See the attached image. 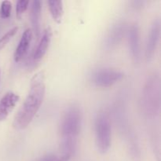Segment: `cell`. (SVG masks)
I'll return each mask as SVG.
<instances>
[{
	"mask_svg": "<svg viewBox=\"0 0 161 161\" xmlns=\"http://www.w3.org/2000/svg\"><path fill=\"white\" fill-rule=\"evenodd\" d=\"M45 92L44 73L38 72L31 79L28 95L14 118L13 126L16 130H24L29 125L42 105Z\"/></svg>",
	"mask_w": 161,
	"mask_h": 161,
	"instance_id": "6da1fadb",
	"label": "cell"
},
{
	"mask_svg": "<svg viewBox=\"0 0 161 161\" xmlns=\"http://www.w3.org/2000/svg\"><path fill=\"white\" fill-rule=\"evenodd\" d=\"M82 124V113L78 106L69 107L63 115L60 124L61 133V154L70 160L76 151L77 137Z\"/></svg>",
	"mask_w": 161,
	"mask_h": 161,
	"instance_id": "7a4b0ae2",
	"label": "cell"
},
{
	"mask_svg": "<svg viewBox=\"0 0 161 161\" xmlns=\"http://www.w3.org/2000/svg\"><path fill=\"white\" fill-rule=\"evenodd\" d=\"M142 108L148 117H156L160 110V79L156 72L148 77L142 94Z\"/></svg>",
	"mask_w": 161,
	"mask_h": 161,
	"instance_id": "3957f363",
	"label": "cell"
},
{
	"mask_svg": "<svg viewBox=\"0 0 161 161\" xmlns=\"http://www.w3.org/2000/svg\"><path fill=\"white\" fill-rule=\"evenodd\" d=\"M95 140L97 149L101 153H106L112 143L111 123L105 112H100L95 119Z\"/></svg>",
	"mask_w": 161,
	"mask_h": 161,
	"instance_id": "277c9868",
	"label": "cell"
},
{
	"mask_svg": "<svg viewBox=\"0 0 161 161\" xmlns=\"http://www.w3.org/2000/svg\"><path fill=\"white\" fill-rule=\"evenodd\" d=\"M124 73L114 69H98L94 70L91 75V81L97 87L108 88L121 81Z\"/></svg>",
	"mask_w": 161,
	"mask_h": 161,
	"instance_id": "5b68a950",
	"label": "cell"
},
{
	"mask_svg": "<svg viewBox=\"0 0 161 161\" xmlns=\"http://www.w3.org/2000/svg\"><path fill=\"white\" fill-rule=\"evenodd\" d=\"M127 31V26L124 22H118L113 25L105 39V48L107 50H111L116 48L123 40Z\"/></svg>",
	"mask_w": 161,
	"mask_h": 161,
	"instance_id": "8992f818",
	"label": "cell"
},
{
	"mask_svg": "<svg viewBox=\"0 0 161 161\" xmlns=\"http://www.w3.org/2000/svg\"><path fill=\"white\" fill-rule=\"evenodd\" d=\"M129 50L133 61L136 64L141 60V44H140V29L137 24H134L128 30Z\"/></svg>",
	"mask_w": 161,
	"mask_h": 161,
	"instance_id": "52a82bcc",
	"label": "cell"
},
{
	"mask_svg": "<svg viewBox=\"0 0 161 161\" xmlns=\"http://www.w3.org/2000/svg\"><path fill=\"white\" fill-rule=\"evenodd\" d=\"M160 37V20L157 19L151 26L149 34L148 36L147 43L146 49V58L147 61H150L153 58L157 50Z\"/></svg>",
	"mask_w": 161,
	"mask_h": 161,
	"instance_id": "ba28073f",
	"label": "cell"
},
{
	"mask_svg": "<svg viewBox=\"0 0 161 161\" xmlns=\"http://www.w3.org/2000/svg\"><path fill=\"white\" fill-rule=\"evenodd\" d=\"M20 97L12 91L6 93L0 100V121L8 117L18 102Z\"/></svg>",
	"mask_w": 161,
	"mask_h": 161,
	"instance_id": "9c48e42d",
	"label": "cell"
},
{
	"mask_svg": "<svg viewBox=\"0 0 161 161\" xmlns=\"http://www.w3.org/2000/svg\"><path fill=\"white\" fill-rule=\"evenodd\" d=\"M31 39H32V31L30 28H27L24 31L18 46H17L15 52H14V58L16 62H19V61H21L25 58V55L27 54L30 44H31Z\"/></svg>",
	"mask_w": 161,
	"mask_h": 161,
	"instance_id": "30bf717a",
	"label": "cell"
},
{
	"mask_svg": "<svg viewBox=\"0 0 161 161\" xmlns=\"http://www.w3.org/2000/svg\"><path fill=\"white\" fill-rule=\"evenodd\" d=\"M52 39V30L50 28H47L44 31L39 44L36 47V50L33 54V60L35 61H39L45 56L47 53V50L50 47V42Z\"/></svg>",
	"mask_w": 161,
	"mask_h": 161,
	"instance_id": "8fae6325",
	"label": "cell"
},
{
	"mask_svg": "<svg viewBox=\"0 0 161 161\" xmlns=\"http://www.w3.org/2000/svg\"><path fill=\"white\" fill-rule=\"evenodd\" d=\"M41 9L42 3L39 0L31 2L30 9V20L33 31L36 37H39L41 33Z\"/></svg>",
	"mask_w": 161,
	"mask_h": 161,
	"instance_id": "7c38bea8",
	"label": "cell"
},
{
	"mask_svg": "<svg viewBox=\"0 0 161 161\" xmlns=\"http://www.w3.org/2000/svg\"><path fill=\"white\" fill-rule=\"evenodd\" d=\"M48 4L50 14H51L53 20L57 24H61V20H62L63 14H64L63 2L52 0V1L48 2Z\"/></svg>",
	"mask_w": 161,
	"mask_h": 161,
	"instance_id": "4fadbf2b",
	"label": "cell"
},
{
	"mask_svg": "<svg viewBox=\"0 0 161 161\" xmlns=\"http://www.w3.org/2000/svg\"><path fill=\"white\" fill-rule=\"evenodd\" d=\"M17 30H18V28H17V27H14L12 29L8 31L0 39V50L3 49L6 45H7L8 42L11 40V39H12V38L15 36L16 33L17 32Z\"/></svg>",
	"mask_w": 161,
	"mask_h": 161,
	"instance_id": "5bb4252c",
	"label": "cell"
},
{
	"mask_svg": "<svg viewBox=\"0 0 161 161\" xmlns=\"http://www.w3.org/2000/svg\"><path fill=\"white\" fill-rule=\"evenodd\" d=\"M12 9V3L9 1H3L1 4V9H0V15L3 19L9 17Z\"/></svg>",
	"mask_w": 161,
	"mask_h": 161,
	"instance_id": "9a60e30c",
	"label": "cell"
},
{
	"mask_svg": "<svg viewBox=\"0 0 161 161\" xmlns=\"http://www.w3.org/2000/svg\"><path fill=\"white\" fill-rule=\"evenodd\" d=\"M29 1L28 0H20L16 5V14L18 18H20L21 16L25 14V11L28 9Z\"/></svg>",
	"mask_w": 161,
	"mask_h": 161,
	"instance_id": "2e32d148",
	"label": "cell"
},
{
	"mask_svg": "<svg viewBox=\"0 0 161 161\" xmlns=\"http://www.w3.org/2000/svg\"><path fill=\"white\" fill-rule=\"evenodd\" d=\"M37 161H68L63 158L61 155H54V154H47L39 158Z\"/></svg>",
	"mask_w": 161,
	"mask_h": 161,
	"instance_id": "e0dca14e",
	"label": "cell"
}]
</instances>
